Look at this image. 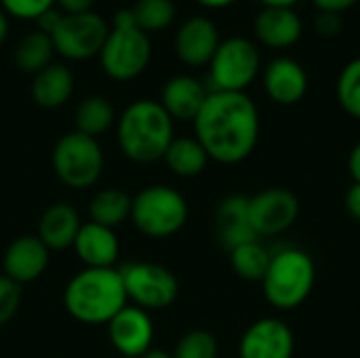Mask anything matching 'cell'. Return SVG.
Instances as JSON below:
<instances>
[{
    "label": "cell",
    "instance_id": "obj_10",
    "mask_svg": "<svg viewBox=\"0 0 360 358\" xmlns=\"http://www.w3.org/2000/svg\"><path fill=\"white\" fill-rule=\"evenodd\" d=\"M110 25L93 11L78 15H63L51 32L55 53L70 61H84L101 53Z\"/></svg>",
    "mask_w": 360,
    "mask_h": 358
},
{
    "label": "cell",
    "instance_id": "obj_18",
    "mask_svg": "<svg viewBox=\"0 0 360 358\" xmlns=\"http://www.w3.org/2000/svg\"><path fill=\"white\" fill-rule=\"evenodd\" d=\"M72 247L86 268H114L120 253V245L114 230L93 222L80 226Z\"/></svg>",
    "mask_w": 360,
    "mask_h": 358
},
{
    "label": "cell",
    "instance_id": "obj_16",
    "mask_svg": "<svg viewBox=\"0 0 360 358\" xmlns=\"http://www.w3.org/2000/svg\"><path fill=\"white\" fill-rule=\"evenodd\" d=\"M264 89L274 103L293 106L304 99L308 91L306 70L289 57L272 59L264 72Z\"/></svg>",
    "mask_w": 360,
    "mask_h": 358
},
{
    "label": "cell",
    "instance_id": "obj_34",
    "mask_svg": "<svg viewBox=\"0 0 360 358\" xmlns=\"http://www.w3.org/2000/svg\"><path fill=\"white\" fill-rule=\"evenodd\" d=\"M95 0H55V8H59L63 15H78L89 13L93 8Z\"/></svg>",
    "mask_w": 360,
    "mask_h": 358
},
{
    "label": "cell",
    "instance_id": "obj_32",
    "mask_svg": "<svg viewBox=\"0 0 360 358\" xmlns=\"http://www.w3.org/2000/svg\"><path fill=\"white\" fill-rule=\"evenodd\" d=\"M21 304V285L11 281L6 274H0V327L6 325L19 310Z\"/></svg>",
    "mask_w": 360,
    "mask_h": 358
},
{
    "label": "cell",
    "instance_id": "obj_23",
    "mask_svg": "<svg viewBox=\"0 0 360 358\" xmlns=\"http://www.w3.org/2000/svg\"><path fill=\"white\" fill-rule=\"evenodd\" d=\"M162 160L177 177H196L207 169L209 154L196 137H175Z\"/></svg>",
    "mask_w": 360,
    "mask_h": 358
},
{
    "label": "cell",
    "instance_id": "obj_36",
    "mask_svg": "<svg viewBox=\"0 0 360 358\" xmlns=\"http://www.w3.org/2000/svg\"><path fill=\"white\" fill-rule=\"evenodd\" d=\"M61 17H63V13L59 11V8H51V11H46V13H42L38 19H36V23H38V30L40 32H44V34H49L51 36V32L57 27V23L61 21Z\"/></svg>",
    "mask_w": 360,
    "mask_h": 358
},
{
    "label": "cell",
    "instance_id": "obj_25",
    "mask_svg": "<svg viewBox=\"0 0 360 358\" xmlns=\"http://www.w3.org/2000/svg\"><path fill=\"white\" fill-rule=\"evenodd\" d=\"M53 55L55 46L51 36L40 30H34L19 40L15 49V63L27 74H38L40 70L53 63Z\"/></svg>",
    "mask_w": 360,
    "mask_h": 358
},
{
    "label": "cell",
    "instance_id": "obj_38",
    "mask_svg": "<svg viewBox=\"0 0 360 358\" xmlns=\"http://www.w3.org/2000/svg\"><path fill=\"white\" fill-rule=\"evenodd\" d=\"M348 171H350V177L360 184V141L352 148L350 156H348Z\"/></svg>",
    "mask_w": 360,
    "mask_h": 358
},
{
    "label": "cell",
    "instance_id": "obj_8",
    "mask_svg": "<svg viewBox=\"0 0 360 358\" xmlns=\"http://www.w3.org/2000/svg\"><path fill=\"white\" fill-rule=\"evenodd\" d=\"M259 74V51L243 36H232L219 42L211 63L209 82L211 91L245 93V89Z\"/></svg>",
    "mask_w": 360,
    "mask_h": 358
},
{
    "label": "cell",
    "instance_id": "obj_2",
    "mask_svg": "<svg viewBox=\"0 0 360 358\" xmlns=\"http://www.w3.org/2000/svg\"><path fill=\"white\" fill-rule=\"evenodd\" d=\"M127 293L116 268H84L65 287V310L84 325H108L124 306Z\"/></svg>",
    "mask_w": 360,
    "mask_h": 358
},
{
    "label": "cell",
    "instance_id": "obj_1",
    "mask_svg": "<svg viewBox=\"0 0 360 358\" xmlns=\"http://www.w3.org/2000/svg\"><path fill=\"white\" fill-rule=\"evenodd\" d=\"M259 127L257 106L247 93L209 91L194 118V137L209 154V160L238 165L253 154Z\"/></svg>",
    "mask_w": 360,
    "mask_h": 358
},
{
    "label": "cell",
    "instance_id": "obj_11",
    "mask_svg": "<svg viewBox=\"0 0 360 358\" xmlns=\"http://www.w3.org/2000/svg\"><path fill=\"white\" fill-rule=\"evenodd\" d=\"M300 217V198L287 188H268L249 198V222L255 234L276 236Z\"/></svg>",
    "mask_w": 360,
    "mask_h": 358
},
{
    "label": "cell",
    "instance_id": "obj_30",
    "mask_svg": "<svg viewBox=\"0 0 360 358\" xmlns=\"http://www.w3.org/2000/svg\"><path fill=\"white\" fill-rule=\"evenodd\" d=\"M219 346L213 333L205 329H194L181 335L175 346L173 358H217Z\"/></svg>",
    "mask_w": 360,
    "mask_h": 358
},
{
    "label": "cell",
    "instance_id": "obj_7",
    "mask_svg": "<svg viewBox=\"0 0 360 358\" xmlns=\"http://www.w3.org/2000/svg\"><path fill=\"white\" fill-rule=\"evenodd\" d=\"M53 167L57 177L74 188L82 190L101 177L103 171V150L95 137H89L80 131L65 133L53 150Z\"/></svg>",
    "mask_w": 360,
    "mask_h": 358
},
{
    "label": "cell",
    "instance_id": "obj_42",
    "mask_svg": "<svg viewBox=\"0 0 360 358\" xmlns=\"http://www.w3.org/2000/svg\"><path fill=\"white\" fill-rule=\"evenodd\" d=\"M139 358H173V354H169L167 350H160V348H150L146 354H141Z\"/></svg>",
    "mask_w": 360,
    "mask_h": 358
},
{
    "label": "cell",
    "instance_id": "obj_31",
    "mask_svg": "<svg viewBox=\"0 0 360 358\" xmlns=\"http://www.w3.org/2000/svg\"><path fill=\"white\" fill-rule=\"evenodd\" d=\"M55 6V0H0V8L17 19L23 21H36L42 13L51 11Z\"/></svg>",
    "mask_w": 360,
    "mask_h": 358
},
{
    "label": "cell",
    "instance_id": "obj_4",
    "mask_svg": "<svg viewBox=\"0 0 360 358\" xmlns=\"http://www.w3.org/2000/svg\"><path fill=\"white\" fill-rule=\"evenodd\" d=\"M314 281L316 266L312 257L297 247H287L272 253L262 287L268 304L287 312L300 308L310 298Z\"/></svg>",
    "mask_w": 360,
    "mask_h": 358
},
{
    "label": "cell",
    "instance_id": "obj_33",
    "mask_svg": "<svg viewBox=\"0 0 360 358\" xmlns=\"http://www.w3.org/2000/svg\"><path fill=\"white\" fill-rule=\"evenodd\" d=\"M342 30V17L340 13H321L316 17V32L325 38L338 36Z\"/></svg>",
    "mask_w": 360,
    "mask_h": 358
},
{
    "label": "cell",
    "instance_id": "obj_28",
    "mask_svg": "<svg viewBox=\"0 0 360 358\" xmlns=\"http://www.w3.org/2000/svg\"><path fill=\"white\" fill-rule=\"evenodd\" d=\"M131 15L135 25L150 34L167 30L175 19V4L173 0H137L131 6Z\"/></svg>",
    "mask_w": 360,
    "mask_h": 358
},
{
    "label": "cell",
    "instance_id": "obj_14",
    "mask_svg": "<svg viewBox=\"0 0 360 358\" xmlns=\"http://www.w3.org/2000/svg\"><path fill=\"white\" fill-rule=\"evenodd\" d=\"M219 32L209 17H192L188 19L175 36V53L179 61L192 68L209 65L217 46H219Z\"/></svg>",
    "mask_w": 360,
    "mask_h": 358
},
{
    "label": "cell",
    "instance_id": "obj_41",
    "mask_svg": "<svg viewBox=\"0 0 360 358\" xmlns=\"http://www.w3.org/2000/svg\"><path fill=\"white\" fill-rule=\"evenodd\" d=\"M6 34H8V19H6V13L0 8V44L6 40Z\"/></svg>",
    "mask_w": 360,
    "mask_h": 358
},
{
    "label": "cell",
    "instance_id": "obj_37",
    "mask_svg": "<svg viewBox=\"0 0 360 358\" xmlns=\"http://www.w3.org/2000/svg\"><path fill=\"white\" fill-rule=\"evenodd\" d=\"M321 13H342L354 6L359 0H312Z\"/></svg>",
    "mask_w": 360,
    "mask_h": 358
},
{
    "label": "cell",
    "instance_id": "obj_12",
    "mask_svg": "<svg viewBox=\"0 0 360 358\" xmlns=\"http://www.w3.org/2000/svg\"><path fill=\"white\" fill-rule=\"evenodd\" d=\"M295 335L287 323L268 317L255 321L240 338V358H293Z\"/></svg>",
    "mask_w": 360,
    "mask_h": 358
},
{
    "label": "cell",
    "instance_id": "obj_17",
    "mask_svg": "<svg viewBox=\"0 0 360 358\" xmlns=\"http://www.w3.org/2000/svg\"><path fill=\"white\" fill-rule=\"evenodd\" d=\"M209 97V89L194 76L179 74L165 82L160 93V106L173 120H192L198 116L202 103Z\"/></svg>",
    "mask_w": 360,
    "mask_h": 358
},
{
    "label": "cell",
    "instance_id": "obj_3",
    "mask_svg": "<svg viewBox=\"0 0 360 358\" xmlns=\"http://www.w3.org/2000/svg\"><path fill=\"white\" fill-rule=\"evenodd\" d=\"M173 135V118L160 101L139 99L127 106L118 120V143L133 162H156L165 158Z\"/></svg>",
    "mask_w": 360,
    "mask_h": 358
},
{
    "label": "cell",
    "instance_id": "obj_29",
    "mask_svg": "<svg viewBox=\"0 0 360 358\" xmlns=\"http://www.w3.org/2000/svg\"><path fill=\"white\" fill-rule=\"evenodd\" d=\"M338 101L348 116L360 120V57L346 63L340 72Z\"/></svg>",
    "mask_w": 360,
    "mask_h": 358
},
{
    "label": "cell",
    "instance_id": "obj_22",
    "mask_svg": "<svg viewBox=\"0 0 360 358\" xmlns=\"http://www.w3.org/2000/svg\"><path fill=\"white\" fill-rule=\"evenodd\" d=\"M74 93V74L63 63H51L32 80V97L40 108H61Z\"/></svg>",
    "mask_w": 360,
    "mask_h": 358
},
{
    "label": "cell",
    "instance_id": "obj_35",
    "mask_svg": "<svg viewBox=\"0 0 360 358\" xmlns=\"http://www.w3.org/2000/svg\"><path fill=\"white\" fill-rule=\"evenodd\" d=\"M344 205H346V211L352 219L360 222V184H352L346 192V198H344Z\"/></svg>",
    "mask_w": 360,
    "mask_h": 358
},
{
    "label": "cell",
    "instance_id": "obj_9",
    "mask_svg": "<svg viewBox=\"0 0 360 358\" xmlns=\"http://www.w3.org/2000/svg\"><path fill=\"white\" fill-rule=\"evenodd\" d=\"M118 272L124 285L127 300H131L137 308L146 312L169 308L177 300L179 283L175 274L160 264L131 262Z\"/></svg>",
    "mask_w": 360,
    "mask_h": 358
},
{
    "label": "cell",
    "instance_id": "obj_19",
    "mask_svg": "<svg viewBox=\"0 0 360 358\" xmlns=\"http://www.w3.org/2000/svg\"><path fill=\"white\" fill-rule=\"evenodd\" d=\"M304 32V23L293 8H272L264 6L255 17V36L262 44L270 49L293 46Z\"/></svg>",
    "mask_w": 360,
    "mask_h": 358
},
{
    "label": "cell",
    "instance_id": "obj_20",
    "mask_svg": "<svg viewBox=\"0 0 360 358\" xmlns=\"http://www.w3.org/2000/svg\"><path fill=\"white\" fill-rule=\"evenodd\" d=\"M215 222H217V236L228 251H232L245 243L259 241V236L251 228L249 198H245V196L234 194V196L224 198L221 205L217 207Z\"/></svg>",
    "mask_w": 360,
    "mask_h": 358
},
{
    "label": "cell",
    "instance_id": "obj_39",
    "mask_svg": "<svg viewBox=\"0 0 360 358\" xmlns=\"http://www.w3.org/2000/svg\"><path fill=\"white\" fill-rule=\"evenodd\" d=\"M259 2H264V6H272V8H293V4L300 0H259Z\"/></svg>",
    "mask_w": 360,
    "mask_h": 358
},
{
    "label": "cell",
    "instance_id": "obj_21",
    "mask_svg": "<svg viewBox=\"0 0 360 358\" xmlns=\"http://www.w3.org/2000/svg\"><path fill=\"white\" fill-rule=\"evenodd\" d=\"M80 226V217L72 205L55 203L40 217L38 238L46 245L49 251H61L74 245Z\"/></svg>",
    "mask_w": 360,
    "mask_h": 358
},
{
    "label": "cell",
    "instance_id": "obj_5",
    "mask_svg": "<svg viewBox=\"0 0 360 358\" xmlns=\"http://www.w3.org/2000/svg\"><path fill=\"white\" fill-rule=\"evenodd\" d=\"M150 57V36L135 25L131 8H120L114 15V23L99 53L103 72L112 80L127 82L137 78L148 68Z\"/></svg>",
    "mask_w": 360,
    "mask_h": 358
},
{
    "label": "cell",
    "instance_id": "obj_13",
    "mask_svg": "<svg viewBox=\"0 0 360 358\" xmlns=\"http://www.w3.org/2000/svg\"><path fill=\"white\" fill-rule=\"evenodd\" d=\"M108 338L122 357L139 358L152 348L154 323L146 310L137 306H124L108 323Z\"/></svg>",
    "mask_w": 360,
    "mask_h": 358
},
{
    "label": "cell",
    "instance_id": "obj_26",
    "mask_svg": "<svg viewBox=\"0 0 360 358\" xmlns=\"http://www.w3.org/2000/svg\"><path fill=\"white\" fill-rule=\"evenodd\" d=\"M112 124H114V108L105 97H99V95L86 97L76 108V131L89 137L97 139Z\"/></svg>",
    "mask_w": 360,
    "mask_h": 358
},
{
    "label": "cell",
    "instance_id": "obj_24",
    "mask_svg": "<svg viewBox=\"0 0 360 358\" xmlns=\"http://www.w3.org/2000/svg\"><path fill=\"white\" fill-rule=\"evenodd\" d=\"M131 205H133V198L122 190H116V188L99 190L89 205L91 222L114 230L116 226H120L122 222L131 217Z\"/></svg>",
    "mask_w": 360,
    "mask_h": 358
},
{
    "label": "cell",
    "instance_id": "obj_15",
    "mask_svg": "<svg viewBox=\"0 0 360 358\" xmlns=\"http://www.w3.org/2000/svg\"><path fill=\"white\" fill-rule=\"evenodd\" d=\"M4 274L17 285L32 283L42 276L49 266V249L38 236H19L15 238L2 260Z\"/></svg>",
    "mask_w": 360,
    "mask_h": 358
},
{
    "label": "cell",
    "instance_id": "obj_27",
    "mask_svg": "<svg viewBox=\"0 0 360 358\" xmlns=\"http://www.w3.org/2000/svg\"><path fill=\"white\" fill-rule=\"evenodd\" d=\"M270 257L272 253L262 245V241L245 243L230 251L232 270L245 281H262L270 266Z\"/></svg>",
    "mask_w": 360,
    "mask_h": 358
},
{
    "label": "cell",
    "instance_id": "obj_40",
    "mask_svg": "<svg viewBox=\"0 0 360 358\" xmlns=\"http://www.w3.org/2000/svg\"><path fill=\"white\" fill-rule=\"evenodd\" d=\"M198 4L207 6V8H224V6H230L234 4L236 0H196Z\"/></svg>",
    "mask_w": 360,
    "mask_h": 358
},
{
    "label": "cell",
    "instance_id": "obj_6",
    "mask_svg": "<svg viewBox=\"0 0 360 358\" xmlns=\"http://www.w3.org/2000/svg\"><path fill=\"white\" fill-rule=\"evenodd\" d=\"M131 219L141 234L150 238H167L186 226L188 203L175 188L162 184L148 186L133 198Z\"/></svg>",
    "mask_w": 360,
    "mask_h": 358
}]
</instances>
